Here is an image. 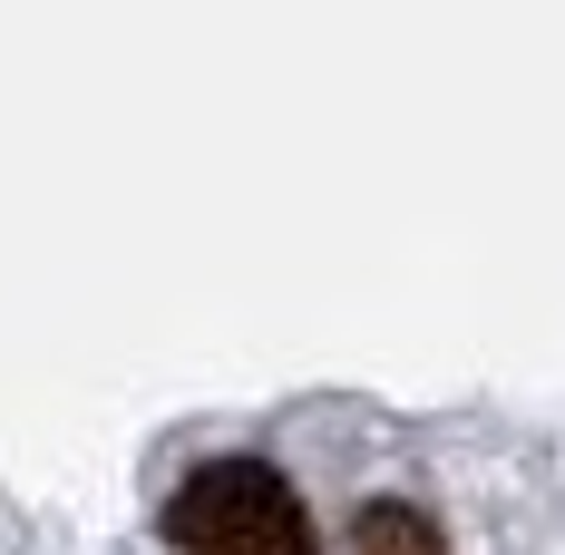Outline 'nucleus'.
I'll return each instance as SVG.
<instances>
[{
	"mask_svg": "<svg viewBox=\"0 0 565 555\" xmlns=\"http://www.w3.org/2000/svg\"><path fill=\"white\" fill-rule=\"evenodd\" d=\"M351 555H439V526H429L419 506L381 498V506H361V526H351Z\"/></svg>",
	"mask_w": 565,
	"mask_h": 555,
	"instance_id": "nucleus-2",
	"label": "nucleus"
},
{
	"mask_svg": "<svg viewBox=\"0 0 565 555\" xmlns=\"http://www.w3.org/2000/svg\"><path fill=\"white\" fill-rule=\"evenodd\" d=\"M175 555H312V506L264 458H205L167 498Z\"/></svg>",
	"mask_w": 565,
	"mask_h": 555,
	"instance_id": "nucleus-1",
	"label": "nucleus"
}]
</instances>
